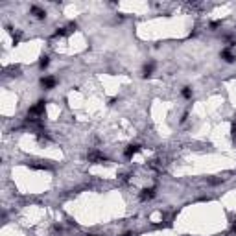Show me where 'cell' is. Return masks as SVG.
Returning a JSON list of instances; mask_svg holds the SVG:
<instances>
[{
  "instance_id": "cell-10",
  "label": "cell",
  "mask_w": 236,
  "mask_h": 236,
  "mask_svg": "<svg viewBox=\"0 0 236 236\" xmlns=\"http://www.w3.org/2000/svg\"><path fill=\"white\" fill-rule=\"evenodd\" d=\"M183 96H185V98H190V96H192L190 89H185V91H183Z\"/></svg>"
},
{
  "instance_id": "cell-7",
  "label": "cell",
  "mask_w": 236,
  "mask_h": 236,
  "mask_svg": "<svg viewBox=\"0 0 236 236\" xmlns=\"http://www.w3.org/2000/svg\"><path fill=\"white\" fill-rule=\"evenodd\" d=\"M151 72H153V65L149 63V65H146V67H144V76H149Z\"/></svg>"
},
{
  "instance_id": "cell-3",
  "label": "cell",
  "mask_w": 236,
  "mask_h": 236,
  "mask_svg": "<svg viewBox=\"0 0 236 236\" xmlns=\"http://www.w3.org/2000/svg\"><path fill=\"white\" fill-rule=\"evenodd\" d=\"M89 159H91V160H100V163H103V160H105V157H103L102 153H91Z\"/></svg>"
},
{
  "instance_id": "cell-8",
  "label": "cell",
  "mask_w": 236,
  "mask_h": 236,
  "mask_svg": "<svg viewBox=\"0 0 236 236\" xmlns=\"http://www.w3.org/2000/svg\"><path fill=\"white\" fill-rule=\"evenodd\" d=\"M33 13H35V15H37L39 19H42V17H45V13H42L41 9H37V7H33Z\"/></svg>"
},
{
  "instance_id": "cell-4",
  "label": "cell",
  "mask_w": 236,
  "mask_h": 236,
  "mask_svg": "<svg viewBox=\"0 0 236 236\" xmlns=\"http://www.w3.org/2000/svg\"><path fill=\"white\" fill-rule=\"evenodd\" d=\"M137 151H138V146H129V148L125 149V155H127V157H131V155H135Z\"/></svg>"
},
{
  "instance_id": "cell-1",
  "label": "cell",
  "mask_w": 236,
  "mask_h": 236,
  "mask_svg": "<svg viewBox=\"0 0 236 236\" xmlns=\"http://www.w3.org/2000/svg\"><path fill=\"white\" fill-rule=\"evenodd\" d=\"M42 111H45V102H39L35 107H31V109H30V114H41Z\"/></svg>"
},
{
  "instance_id": "cell-5",
  "label": "cell",
  "mask_w": 236,
  "mask_h": 236,
  "mask_svg": "<svg viewBox=\"0 0 236 236\" xmlns=\"http://www.w3.org/2000/svg\"><path fill=\"white\" fill-rule=\"evenodd\" d=\"M223 57H225V61H227V63H232L234 61V56H232L229 50H223Z\"/></svg>"
},
{
  "instance_id": "cell-9",
  "label": "cell",
  "mask_w": 236,
  "mask_h": 236,
  "mask_svg": "<svg viewBox=\"0 0 236 236\" xmlns=\"http://www.w3.org/2000/svg\"><path fill=\"white\" fill-rule=\"evenodd\" d=\"M45 67H48V57H42L41 59V68H45Z\"/></svg>"
},
{
  "instance_id": "cell-6",
  "label": "cell",
  "mask_w": 236,
  "mask_h": 236,
  "mask_svg": "<svg viewBox=\"0 0 236 236\" xmlns=\"http://www.w3.org/2000/svg\"><path fill=\"white\" fill-rule=\"evenodd\" d=\"M155 194V190L153 188H149V190H144V194H142V199H149V197H153Z\"/></svg>"
},
{
  "instance_id": "cell-11",
  "label": "cell",
  "mask_w": 236,
  "mask_h": 236,
  "mask_svg": "<svg viewBox=\"0 0 236 236\" xmlns=\"http://www.w3.org/2000/svg\"><path fill=\"white\" fill-rule=\"evenodd\" d=\"M232 231H234V232H236V223H234V227H232Z\"/></svg>"
},
{
  "instance_id": "cell-2",
  "label": "cell",
  "mask_w": 236,
  "mask_h": 236,
  "mask_svg": "<svg viewBox=\"0 0 236 236\" xmlns=\"http://www.w3.org/2000/svg\"><path fill=\"white\" fill-rule=\"evenodd\" d=\"M41 83L45 85V87H53V85H56V79H53V78H42Z\"/></svg>"
}]
</instances>
